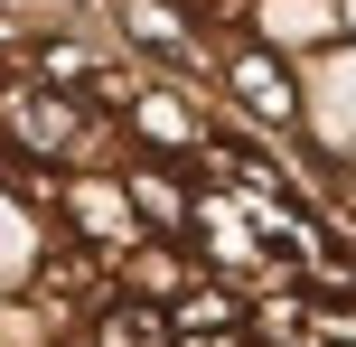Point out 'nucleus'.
I'll use <instances>...</instances> for the list:
<instances>
[{
	"label": "nucleus",
	"instance_id": "1",
	"mask_svg": "<svg viewBox=\"0 0 356 347\" xmlns=\"http://www.w3.org/2000/svg\"><path fill=\"white\" fill-rule=\"evenodd\" d=\"M113 113H94L85 94H56L38 75H0V150L19 169H47V179H75L113 150Z\"/></svg>",
	"mask_w": 356,
	"mask_h": 347
},
{
	"label": "nucleus",
	"instance_id": "2",
	"mask_svg": "<svg viewBox=\"0 0 356 347\" xmlns=\"http://www.w3.org/2000/svg\"><path fill=\"white\" fill-rule=\"evenodd\" d=\"M113 29H122V47L150 56V66H169V75H207V29H197L188 0H113Z\"/></svg>",
	"mask_w": 356,
	"mask_h": 347
},
{
	"label": "nucleus",
	"instance_id": "3",
	"mask_svg": "<svg viewBox=\"0 0 356 347\" xmlns=\"http://www.w3.org/2000/svg\"><path fill=\"white\" fill-rule=\"evenodd\" d=\"M216 75H225V94L253 113V131H291V122H300V75L282 66V47H263V38H253V47H234Z\"/></svg>",
	"mask_w": 356,
	"mask_h": 347
},
{
	"label": "nucleus",
	"instance_id": "4",
	"mask_svg": "<svg viewBox=\"0 0 356 347\" xmlns=\"http://www.w3.org/2000/svg\"><path fill=\"white\" fill-rule=\"evenodd\" d=\"M122 197H131V225H141V235L188 244V225H197V188H188V169H178V160L131 150V160H122Z\"/></svg>",
	"mask_w": 356,
	"mask_h": 347
},
{
	"label": "nucleus",
	"instance_id": "5",
	"mask_svg": "<svg viewBox=\"0 0 356 347\" xmlns=\"http://www.w3.org/2000/svg\"><path fill=\"white\" fill-rule=\"evenodd\" d=\"M122 131L150 150V160H178V169L207 150V122H197V104H188L178 85H150V75H141V94L122 104Z\"/></svg>",
	"mask_w": 356,
	"mask_h": 347
},
{
	"label": "nucleus",
	"instance_id": "6",
	"mask_svg": "<svg viewBox=\"0 0 356 347\" xmlns=\"http://www.w3.org/2000/svg\"><path fill=\"white\" fill-rule=\"evenodd\" d=\"M188 282H197V254L169 244V235H141L131 254H113V291H131V300H160V310H169Z\"/></svg>",
	"mask_w": 356,
	"mask_h": 347
},
{
	"label": "nucleus",
	"instance_id": "7",
	"mask_svg": "<svg viewBox=\"0 0 356 347\" xmlns=\"http://www.w3.org/2000/svg\"><path fill=\"white\" fill-rule=\"evenodd\" d=\"M66 347H178V329H169V310H160V300L113 291L104 310H85V319H75V338H66Z\"/></svg>",
	"mask_w": 356,
	"mask_h": 347
},
{
	"label": "nucleus",
	"instance_id": "8",
	"mask_svg": "<svg viewBox=\"0 0 356 347\" xmlns=\"http://www.w3.org/2000/svg\"><path fill=\"white\" fill-rule=\"evenodd\" d=\"M169 329H178V338H225V329H244V291H234V282H207V273H197L188 291L169 300Z\"/></svg>",
	"mask_w": 356,
	"mask_h": 347
}]
</instances>
